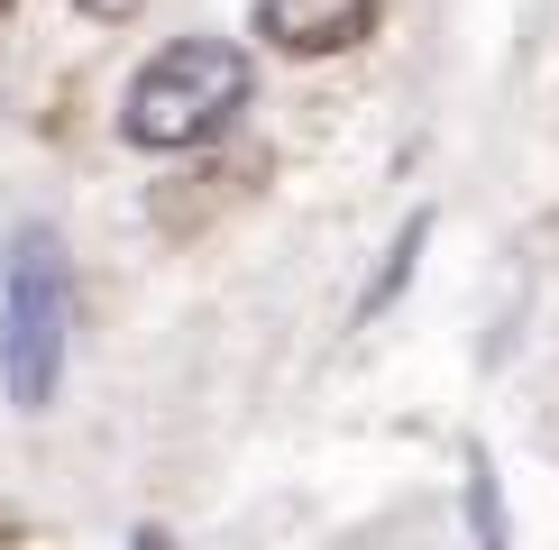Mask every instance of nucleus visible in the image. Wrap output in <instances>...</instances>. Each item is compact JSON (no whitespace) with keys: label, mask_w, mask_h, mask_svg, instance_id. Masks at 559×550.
Returning <instances> with one entry per match:
<instances>
[{"label":"nucleus","mask_w":559,"mask_h":550,"mask_svg":"<svg viewBox=\"0 0 559 550\" xmlns=\"http://www.w3.org/2000/svg\"><path fill=\"white\" fill-rule=\"evenodd\" d=\"M239 101H248V56L221 46V37H183L166 56H147V74L129 83L120 129L138 147H193V138H212Z\"/></svg>","instance_id":"1"},{"label":"nucleus","mask_w":559,"mask_h":550,"mask_svg":"<svg viewBox=\"0 0 559 550\" xmlns=\"http://www.w3.org/2000/svg\"><path fill=\"white\" fill-rule=\"evenodd\" d=\"M0 367H10V395L19 404H46L64 376V266H56V239H19L10 258V312H0Z\"/></svg>","instance_id":"2"},{"label":"nucleus","mask_w":559,"mask_h":550,"mask_svg":"<svg viewBox=\"0 0 559 550\" xmlns=\"http://www.w3.org/2000/svg\"><path fill=\"white\" fill-rule=\"evenodd\" d=\"M377 0H258V37H275L285 56H340L367 37Z\"/></svg>","instance_id":"3"},{"label":"nucleus","mask_w":559,"mask_h":550,"mask_svg":"<svg viewBox=\"0 0 559 550\" xmlns=\"http://www.w3.org/2000/svg\"><path fill=\"white\" fill-rule=\"evenodd\" d=\"M468 514H477V541L504 550V514H496V477H486V458L468 468Z\"/></svg>","instance_id":"4"},{"label":"nucleus","mask_w":559,"mask_h":550,"mask_svg":"<svg viewBox=\"0 0 559 550\" xmlns=\"http://www.w3.org/2000/svg\"><path fill=\"white\" fill-rule=\"evenodd\" d=\"M74 10H92V19H138L147 0H74Z\"/></svg>","instance_id":"5"},{"label":"nucleus","mask_w":559,"mask_h":550,"mask_svg":"<svg viewBox=\"0 0 559 550\" xmlns=\"http://www.w3.org/2000/svg\"><path fill=\"white\" fill-rule=\"evenodd\" d=\"M129 550H175V541H166V533H156V523H147V533H138V541H129Z\"/></svg>","instance_id":"6"},{"label":"nucleus","mask_w":559,"mask_h":550,"mask_svg":"<svg viewBox=\"0 0 559 550\" xmlns=\"http://www.w3.org/2000/svg\"><path fill=\"white\" fill-rule=\"evenodd\" d=\"M0 10H10V0H0Z\"/></svg>","instance_id":"7"}]
</instances>
